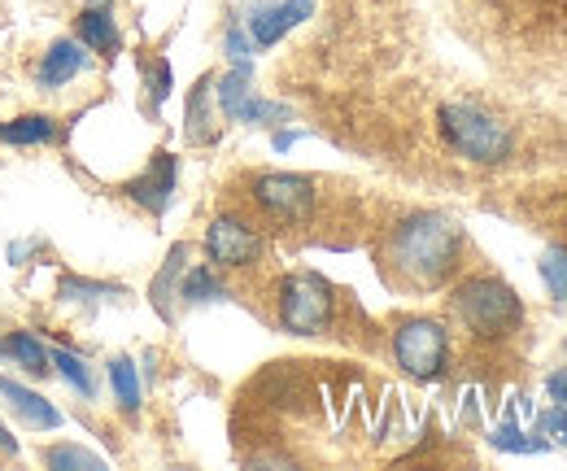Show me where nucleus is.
I'll list each match as a JSON object with an SVG mask.
<instances>
[{
    "label": "nucleus",
    "mask_w": 567,
    "mask_h": 471,
    "mask_svg": "<svg viewBox=\"0 0 567 471\" xmlns=\"http://www.w3.org/2000/svg\"><path fill=\"white\" fill-rule=\"evenodd\" d=\"M458 249H463L458 223L436 209H420L393 227L384 245V263L415 288H436L458 267Z\"/></svg>",
    "instance_id": "f257e3e1"
},
{
    "label": "nucleus",
    "mask_w": 567,
    "mask_h": 471,
    "mask_svg": "<svg viewBox=\"0 0 567 471\" xmlns=\"http://www.w3.org/2000/svg\"><path fill=\"white\" fill-rule=\"evenodd\" d=\"M436 127H441V140L476 162V166H502L511 153H515V135L506 132V123H497L494 114L467 105V101H454V105H441L436 110Z\"/></svg>",
    "instance_id": "f03ea898"
},
{
    "label": "nucleus",
    "mask_w": 567,
    "mask_h": 471,
    "mask_svg": "<svg viewBox=\"0 0 567 471\" xmlns=\"http://www.w3.org/2000/svg\"><path fill=\"white\" fill-rule=\"evenodd\" d=\"M454 315L476 332V337H511L524 324V301L515 288L497 275H472L454 288Z\"/></svg>",
    "instance_id": "7ed1b4c3"
},
{
    "label": "nucleus",
    "mask_w": 567,
    "mask_h": 471,
    "mask_svg": "<svg viewBox=\"0 0 567 471\" xmlns=\"http://www.w3.org/2000/svg\"><path fill=\"white\" fill-rule=\"evenodd\" d=\"M337 293L323 275L297 270L280 284V328L292 337H319L332 324Z\"/></svg>",
    "instance_id": "20e7f679"
},
{
    "label": "nucleus",
    "mask_w": 567,
    "mask_h": 471,
    "mask_svg": "<svg viewBox=\"0 0 567 471\" xmlns=\"http://www.w3.org/2000/svg\"><path fill=\"white\" fill-rule=\"evenodd\" d=\"M393 358L411 380L432 385L450 367V332L436 319H402L393 332Z\"/></svg>",
    "instance_id": "39448f33"
},
{
    "label": "nucleus",
    "mask_w": 567,
    "mask_h": 471,
    "mask_svg": "<svg viewBox=\"0 0 567 471\" xmlns=\"http://www.w3.org/2000/svg\"><path fill=\"white\" fill-rule=\"evenodd\" d=\"M254 202L262 205L271 218H284V223H297L315 209V184L306 175H258L254 180Z\"/></svg>",
    "instance_id": "423d86ee"
},
{
    "label": "nucleus",
    "mask_w": 567,
    "mask_h": 471,
    "mask_svg": "<svg viewBox=\"0 0 567 471\" xmlns=\"http://www.w3.org/2000/svg\"><path fill=\"white\" fill-rule=\"evenodd\" d=\"M206 254L214 267H254L262 258V236L240 218H214L206 232Z\"/></svg>",
    "instance_id": "0eeeda50"
},
{
    "label": "nucleus",
    "mask_w": 567,
    "mask_h": 471,
    "mask_svg": "<svg viewBox=\"0 0 567 471\" xmlns=\"http://www.w3.org/2000/svg\"><path fill=\"white\" fill-rule=\"evenodd\" d=\"M310 13H315V0H267V4H254L249 9V40L258 49H271V44H280L292 27H301Z\"/></svg>",
    "instance_id": "6e6552de"
},
{
    "label": "nucleus",
    "mask_w": 567,
    "mask_h": 471,
    "mask_svg": "<svg viewBox=\"0 0 567 471\" xmlns=\"http://www.w3.org/2000/svg\"><path fill=\"white\" fill-rule=\"evenodd\" d=\"M175 180H179V162L171 153H153V162L144 166L136 180L123 184V193L148 214H166V205L175 197Z\"/></svg>",
    "instance_id": "1a4fd4ad"
},
{
    "label": "nucleus",
    "mask_w": 567,
    "mask_h": 471,
    "mask_svg": "<svg viewBox=\"0 0 567 471\" xmlns=\"http://www.w3.org/2000/svg\"><path fill=\"white\" fill-rule=\"evenodd\" d=\"M0 398L9 402V410L18 414L22 428H35V432H53V428H62V410H58L53 402H44L35 389L18 385L13 376H0Z\"/></svg>",
    "instance_id": "9d476101"
},
{
    "label": "nucleus",
    "mask_w": 567,
    "mask_h": 471,
    "mask_svg": "<svg viewBox=\"0 0 567 471\" xmlns=\"http://www.w3.org/2000/svg\"><path fill=\"white\" fill-rule=\"evenodd\" d=\"M74 31H79V40H83L92 53H101V58H118V53H123V31H118V22H114V13H110V0H92V4L74 18Z\"/></svg>",
    "instance_id": "9b49d317"
},
{
    "label": "nucleus",
    "mask_w": 567,
    "mask_h": 471,
    "mask_svg": "<svg viewBox=\"0 0 567 471\" xmlns=\"http://www.w3.org/2000/svg\"><path fill=\"white\" fill-rule=\"evenodd\" d=\"M87 66V53L74 44V40H58L49 53H44V62H40V70H35V83L40 88H62V83H71L79 70Z\"/></svg>",
    "instance_id": "f8f14e48"
},
{
    "label": "nucleus",
    "mask_w": 567,
    "mask_h": 471,
    "mask_svg": "<svg viewBox=\"0 0 567 471\" xmlns=\"http://www.w3.org/2000/svg\"><path fill=\"white\" fill-rule=\"evenodd\" d=\"M4 354H9V358H13V362L27 371V376H35V380H44V376L53 371L49 349L31 337V332H9V337H4Z\"/></svg>",
    "instance_id": "ddd939ff"
},
{
    "label": "nucleus",
    "mask_w": 567,
    "mask_h": 471,
    "mask_svg": "<svg viewBox=\"0 0 567 471\" xmlns=\"http://www.w3.org/2000/svg\"><path fill=\"white\" fill-rule=\"evenodd\" d=\"M210 92H214V74H202V79H197V88H193V96H188V127H184L193 144H206V140H214Z\"/></svg>",
    "instance_id": "4468645a"
},
{
    "label": "nucleus",
    "mask_w": 567,
    "mask_h": 471,
    "mask_svg": "<svg viewBox=\"0 0 567 471\" xmlns=\"http://www.w3.org/2000/svg\"><path fill=\"white\" fill-rule=\"evenodd\" d=\"M58 135V123L49 114H18L9 123H0V140L4 144H49Z\"/></svg>",
    "instance_id": "2eb2a0df"
},
{
    "label": "nucleus",
    "mask_w": 567,
    "mask_h": 471,
    "mask_svg": "<svg viewBox=\"0 0 567 471\" xmlns=\"http://www.w3.org/2000/svg\"><path fill=\"white\" fill-rule=\"evenodd\" d=\"M110 385H114V398L127 414L141 410V376H136V362L132 358H114L110 362Z\"/></svg>",
    "instance_id": "dca6fc26"
},
{
    "label": "nucleus",
    "mask_w": 567,
    "mask_h": 471,
    "mask_svg": "<svg viewBox=\"0 0 567 471\" xmlns=\"http://www.w3.org/2000/svg\"><path fill=\"white\" fill-rule=\"evenodd\" d=\"M179 297H184L188 306H202V301H218V297H227V293H223V284L214 279L210 267H193L179 279Z\"/></svg>",
    "instance_id": "f3484780"
},
{
    "label": "nucleus",
    "mask_w": 567,
    "mask_h": 471,
    "mask_svg": "<svg viewBox=\"0 0 567 471\" xmlns=\"http://www.w3.org/2000/svg\"><path fill=\"white\" fill-rule=\"evenodd\" d=\"M49 362H53V371H58V376H62V380L71 385L74 393H83V398L92 402V393H96V385H92V376H87V367H83V362L74 358L71 349H53V354H49Z\"/></svg>",
    "instance_id": "a211bd4d"
},
{
    "label": "nucleus",
    "mask_w": 567,
    "mask_h": 471,
    "mask_svg": "<svg viewBox=\"0 0 567 471\" xmlns=\"http://www.w3.org/2000/svg\"><path fill=\"white\" fill-rule=\"evenodd\" d=\"M537 270H542V284H546L559 301H567V249L564 245H550V249L542 254Z\"/></svg>",
    "instance_id": "6ab92c4d"
},
{
    "label": "nucleus",
    "mask_w": 567,
    "mask_h": 471,
    "mask_svg": "<svg viewBox=\"0 0 567 471\" xmlns=\"http://www.w3.org/2000/svg\"><path fill=\"white\" fill-rule=\"evenodd\" d=\"M184 258H188V245H175V249H171V258H166V267H162V275L153 279V306H157L162 315H171V310H166V297H171L175 279L184 275Z\"/></svg>",
    "instance_id": "aec40b11"
},
{
    "label": "nucleus",
    "mask_w": 567,
    "mask_h": 471,
    "mask_svg": "<svg viewBox=\"0 0 567 471\" xmlns=\"http://www.w3.org/2000/svg\"><path fill=\"white\" fill-rule=\"evenodd\" d=\"M44 463H49L53 471H66V468L101 471L105 468V459H96V454H87V450H74V446H53V450H44Z\"/></svg>",
    "instance_id": "412c9836"
},
{
    "label": "nucleus",
    "mask_w": 567,
    "mask_h": 471,
    "mask_svg": "<svg viewBox=\"0 0 567 471\" xmlns=\"http://www.w3.org/2000/svg\"><path fill=\"white\" fill-rule=\"evenodd\" d=\"M144 83H148V101L162 105L171 96V62H144Z\"/></svg>",
    "instance_id": "4be33fe9"
},
{
    "label": "nucleus",
    "mask_w": 567,
    "mask_h": 471,
    "mask_svg": "<svg viewBox=\"0 0 567 471\" xmlns=\"http://www.w3.org/2000/svg\"><path fill=\"white\" fill-rule=\"evenodd\" d=\"M223 49H227V58H231L236 66H249V49H254V40H249L240 27H231L227 40H223Z\"/></svg>",
    "instance_id": "5701e85b"
},
{
    "label": "nucleus",
    "mask_w": 567,
    "mask_h": 471,
    "mask_svg": "<svg viewBox=\"0 0 567 471\" xmlns=\"http://www.w3.org/2000/svg\"><path fill=\"white\" fill-rule=\"evenodd\" d=\"M494 446H497V450H519V454H533V450H542V441H524V432H515V428H497Z\"/></svg>",
    "instance_id": "b1692460"
},
{
    "label": "nucleus",
    "mask_w": 567,
    "mask_h": 471,
    "mask_svg": "<svg viewBox=\"0 0 567 471\" xmlns=\"http://www.w3.org/2000/svg\"><path fill=\"white\" fill-rule=\"evenodd\" d=\"M546 389H550V398H559V406L567 410V376L564 371H559V376H550V380H546Z\"/></svg>",
    "instance_id": "393cba45"
},
{
    "label": "nucleus",
    "mask_w": 567,
    "mask_h": 471,
    "mask_svg": "<svg viewBox=\"0 0 567 471\" xmlns=\"http://www.w3.org/2000/svg\"><path fill=\"white\" fill-rule=\"evenodd\" d=\"M0 450H4V454H18V441L9 437V428H4V423H0Z\"/></svg>",
    "instance_id": "a878e982"
},
{
    "label": "nucleus",
    "mask_w": 567,
    "mask_h": 471,
    "mask_svg": "<svg viewBox=\"0 0 567 471\" xmlns=\"http://www.w3.org/2000/svg\"><path fill=\"white\" fill-rule=\"evenodd\" d=\"M292 140H297V132H280L276 135V149H280V153L284 149H292Z\"/></svg>",
    "instance_id": "bb28decb"
}]
</instances>
